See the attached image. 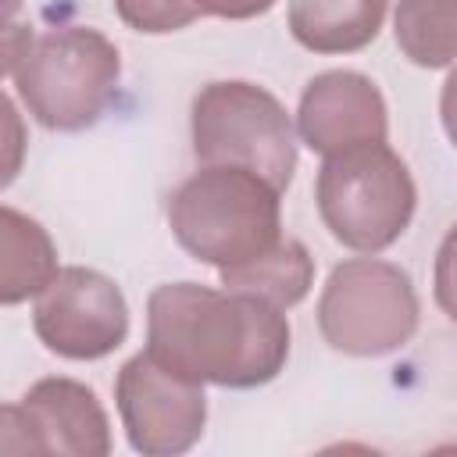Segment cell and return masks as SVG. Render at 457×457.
<instances>
[{"mask_svg":"<svg viewBox=\"0 0 457 457\" xmlns=\"http://www.w3.org/2000/svg\"><path fill=\"white\" fill-rule=\"evenodd\" d=\"M54 271L57 246L50 232L36 218L0 204V307L32 300Z\"/></svg>","mask_w":457,"mask_h":457,"instance_id":"7c38bea8","label":"cell"},{"mask_svg":"<svg viewBox=\"0 0 457 457\" xmlns=\"http://www.w3.org/2000/svg\"><path fill=\"white\" fill-rule=\"evenodd\" d=\"M36 39L32 14L25 0H0V79L14 75L21 57Z\"/></svg>","mask_w":457,"mask_h":457,"instance_id":"2e32d148","label":"cell"},{"mask_svg":"<svg viewBox=\"0 0 457 457\" xmlns=\"http://www.w3.org/2000/svg\"><path fill=\"white\" fill-rule=\"evenodd\" d=\"M193 154L200 164H232L257 171L278 193L296 171V129L286 107L253 82H211L196 93L193 114Z\"/></svg>","mask_w":457,"mask_h":457,"instance_id":"5b68a950","label":"cell"},{"mask_svg":"<svg viewBox=\"0 0 457 457\" xmlns=\"http://www.w3.org/2000/svg\"><path fill=\"white\" fill-rule=\"evenodd\" d=\"M389 0H289V32L311 54H357L382 21Z\"/></svg>","mask_w":457,"mask_h":457,"instance_id":"8fae6325","label":"cell"},{"mask_svg":"<svg viewBox=\"0 0 457 457\" xmlns=\"http://www.w3.org/2000/svg\"><path fill=\"white\" fill-rule=\"evenodd\" d=\"M421 303L411 275L375 253L350 257L328 271L318 296V328L325 343L350 357H386L418 332Z\"/></svg>","mask_w":457,"mask_h":457,"instance_id":"8992f818","label":"cell"},{"mask_svg":"<svg viewBox=\"0 0 457 457\" xmlns=\"http://www.w3.org/2000/svg\"><path fill=\"white\" fill-rule=\"evenodd\" d=\"M282 193L257 171L200 164L168 200L179 246L218 271L253 261L282 239Z\"/></svg>","mask_w":457,"mask_h":457,"instance_id":"7a4b0ae2","label":"cell"},{"mask_svg":"<svg viewBox=\"0 0 457 457\" xmlns=\"http://www.w3.org/2000/svg\"><path fill=\"white\" fill-rule=\"evenodd\" d=\"M25 154H29V132H25V121L18 114V107L11 104L7 93H0V189H7L21 164H25Z\"/></svg>","mask_w":457,"mask_h":457,"instance_id":"e0dca14e","label":"cell"},{"mask_svg":"<svg viewBox=\"0 0 457 457\" xmlns=\"http://www.w3.org/2000/svg\"><path fill=\"white\" fill-rule=\"evenodd\" d=\"M393 36L418 68H450L457 57V0H400Z\"/></svg>","mask_w":457,"mask_h":457,"instance_id":"5bb4252c","label":"cell"},{"mask_svg":"<svg viewBox=\"0 0 457 457\" xmlns=\"http://www.w3.org/2000/svg\"><path fill=\"white\" fill-rule=\"evenodd\" d=\"M25 414L32 418L43 453L57 457H104L111 453V421L96 393L86 382L50 375L29 386L21 396Z\"/></svg>","mask_w":457,"mask_h":457,"instance_id":"30bf717a","label":"cell"},{"mask_svg":"<svg viewBox=\"0 0 457 457\" xmlns=\"http://www.w3.org/2000/svg\"><path fill=\"white\" fill-rule=\"evenodd\" d=\"M114 400L129 446L143 457L186 453L207 425L204 382L179 375L154 353H136L121 364Z\"/></svg>","mask_w":457,"mask_h":457,"instance_id":"ba28073f","label":"cell"},{"mask_svg":"<svg viewBox=\"0 0 457 457\" xmlns=\"http://www.w3.org/2000/svg\"><path fill=\"white\" fill-rule=\"evenodd\" d=\"M121 54L89 25H61L32 39L14 71L29 114L50 132H82L96 125L118 96Z\"/></svg>","mask_w":457,"mask_h":457,"instance_id":"3957f363","label":"cell"},{"mask_svg":"<svg viewBox=\"0 0 457 457\" xmlns=\"http://www.w3.org/2000/svg\"><path fill=\"white\" fill-rule=\"evenodd\" d=\"M146 353L193 382L253 389L286 368L289 321L250 293L164 282L146 300Z\"/></svg>","mask_w":457,"mask_h":457,"instance_id":"6da1fadb","label":"cell"},{"mask_svg":"<svg viewBox=\"0 0 457 457\" xmlns=\"http://www.w3.org/2000/svg\"><path fill=\"white\" fill-rule=\"evenodd\" d=\"M0 453H43L39 432L21 403H0Z\"/></svg>","mask_w":457,"mask_h":457,"instance_id":"ac0fdd59","label":"cell"},{"mask_svg":"<svg viewBox=\"0 0 457 457\" xmlns=\"http://www.w3.org/2000/svg\"><path fill=\"white\" fill-rule=\"evenodd\" d=\"M114 11L129 29L143 36L179 32L200 18L193 0H114Z\"/></svg>","mask_w":457,"mask_h":457,"instance_id":"9a60e30c","label":"cell"},{"mask_svg":"<svg viewBox=\"0 0 457 457\" xmlns=\"http://www.w3.org/2000/svg\"><path fill=\"white\" fill-rule=\"evenodd\" d=\"M225 289L236 293H250L278 311L296 307L311 286H314V257L307 253V246L293 236H282L275 246H268L264 253H257L253 261H243L236 268L218 271Z\"/></svg>","mask_w":457,"mask_h":457,"instance_id":"4fadbf2b","label":"cell"},{"mask_svg":"<svg viewBox=\"0 0 457 457\" xmlns=\"http://www.w3.org/2000/svg\"><path fill=\"white\" fill-rule=\"evenodd\" d=\"M314 200L332 239L357 253H382L407 232L418 189L393 146L361 143L321 161Z\"/></svg>","mask_w":457,"mask_h":457,"instance_id":"277c9868","label":"cell"},{"mask_svg":"<svg viewBox=\"0 0 457 457\" xmlns=\"http://www.w3.org/2000/svg\"><path fill=\"white\" fill-rule=\"evenodd\" d=\"M32 328L39 343L68 361H100L129 336V303L121 286L96 268H57L36 293Z\"/></svg>","mask_w":457,"mask_h":457,"instance_id":"52a82bcc","label":"cell"},{"mask_svg":"<svg viewBox=\"0 0 457 457\" xmlns=\"http://www.w3.org/2000/svg\"><path fill=\"white\" fill-rule=\"evenodd\" d=\"M200 18L204 14H214V18H228V21H246V18H257V14H268L278 0H193Z\"/></svg>","mask_w":457,"mask_h":457,"instance_id":"d6986e66","label":"cell"},{"mask_svg":"<svg viewBox=\"0 0 457 457\" xmlns=\"http://www.w3.org/2000/svg\"><path fill=\"white\" fill-rule=\"evenodd\" d=\"M296 136L321 157L361 143H386L389 111L382 89L368 75L350 68L314 75L300 93Z\"/></svg>","mask_w":457,"mask_h":457,"instance_id":"9c48e42d","label":"cell"}]
</instances>
